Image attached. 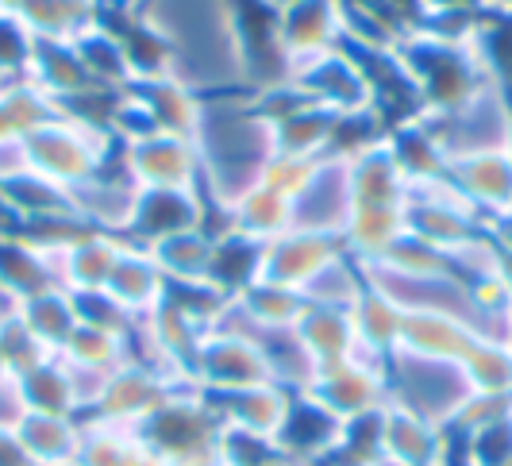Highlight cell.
Segmentation results:
<instances>
[{"mask_svg":"<svg viewBox=\"0 0 512 466\" xmlns=\"http://www.w3.org/2000/svg\"><path fill=\"white\" fill-rule=\"evenodd\" d=\"M66 197H70V208H74V216L85 228L124 239L131 228V216H135V205H139V185L124 174L120 147H116V162L108 158L93 178L70 185Z\"/></svg>","mask_w":512,"mask_h":466,"instance_id":"obj_11","label":"cell"},{"mask_svg":"<svg viewBox=\"0 0 512 466\" xmlns=\"http://www.w3.org/2000/svg\"><path fill=\"white\" fill-rule=\"evenodd\" d=\"M62 285L58 278V255L31 243L24 232H0V293L8 301H27L43 289Z\"/></svg>","mask_w":512,"mask_h":466,"instance_id":"obj_21","label":"cell"},{"mask_svg":"<svg viewBox=\"0 0 512 466\" xmlns=\"http://www.w3.org/2000/svg\"><path fill=\"white\" fill-rule=\"evenodd\" d=\"M131 93L147 104V112H151L158 131L193 139V131L201 124V108H205V97L197 89H189L178 78H151V81H135Z\"/></svg>","mask_w":512,"mask_h":466,"instance_id":"obj_28","label":"cell"},{"mask_svg":"<svg viewBox=\"0 0 512 466\" xmlns=\"http://www.w3.org/2000/svg\"><path fill=\"white\" fill-rule=\"evenodd\" d=\"M278 463H285L278 440L224 424V432H220V466H278Z\"/></svg>","mask_w":512,"mask_h":466,"instance_id":"obj_40","label":"cell"},{"mask_svg":"<svg viewBox=\"0 0 512 466\" xmlns=\"http://www.w3.org/2000/svg\"><path fill=\"white\" fill-rule=\"evenodd\" d=\"M366 289V278H362V266L351 255L335 259L332 266H324L312 282L301 289L305 305H320V309H355V301Z\"/></svg>","mask_w":512,"mask_h":466,"instance_id":"obj_37","label":"cell"},{"mask_svg":"<svg viewBox=\"0 0 512 466\" xmlns=\"http://www.w3.org/2000/svg\"><path fill=\"white\" fill-rule=\"evenodd\" d=\"M208 216H212V205L201 189H139V205L124 239L151 247L174 232L208 228Z\"/></svg>","mask_w":512,"mask_h":466,"instance_id":"obj_15","label":"cell"},{"mask_svg":"<svg viewBox=\"0 0 512 466\" xmlns=\"http://www.w3.org/2000/svg\"><path fill=\"white\" fill-rule=\"evenodd\" d=\"M74 47L81 54V62H85V70H89L93 85L112 89V93H128L131 85H135V66H131L128 43L104 16L89 31L77 35Z\"/></svg>","mask_w":512,"mask_h":466,"instance_id":"obj_27","label":"cell"},{"mask_svg":"<svg viewBox=\"0 0 512 466\" xmlns=\"http://www.w3.org/2000/svg\"><path fill=\"white\" fill-rule=\"evenodd\" d=\"M120 166L139 189H201V155L185 135H147L120 143Z\"/></svg>","mask_w":512,"mask_h":466,"instance_id":"obj_9","label":"cell"},{"mask_svg":"<svg viewBox=\"0 0 512 466\" xmlns=\"http://www.w3.org/2000/svg\"><path fill=\"white\" fill-rule=\"evenodd\" d=\"M70 4H81V8H101L104 0H70Z\"/></svg>","mask_w":512,"mask_h":466,"instance_id":"obj_47","label":"cell"},{"mask_svg":"<svg viewBox=\"0 0 512 466\" xmlns=\"http://www.w3.org/2000/svg\"><path fill=\"white\" fill-rule=\"evenodd\" d=\"M27 81L39 93H47L54 101V108L62 101H70V97H77V93H85V89H93V78H89L81 54H77L74 39H47V43L35 39Z\"/></svg>","mask_w":512,"mask_h":466,"instance_id":"obj_26","label":"cell"},{"mask_svg":"<svg viewBox=\"0 0 512 466\" xmlns=\"http://www.w3.org/2000/svg\"><path fill=\"white\" fill-rule=\"evenodd\" d=\"M124 466H166V463L154 455L151 447H143V443L135 440V447H131V455H128V463Z\"/></svg>","mask_w":512,"mask_h":466,"instance_id":"obj_44","label":"cell"},{"mask_svg":"<svg viewBox=\"0 0 512 466\" xmlns=\"http://www.w3.org/2000/svg\"><path fill=\"white\" fill-rule=\"evenodd\" d=\"M462 374L474 393L512 397V343L474 339V347L462 355Z\"/></svg>","mask_w":512,"mask_h":466,"instance_id":"obj_36","label":"cell"},{"mask_svg":"<svg viewBox=\"0 0 512 466\" xmlns=\"http://www.w3.org/2000/svg\"><path fill=\"white\" fill-rule=\"evenodd\" d=\"M120 235L108 232H85L81 239H74L62 255H58V278H62V289L70 293H93V289H104L112 266H116V255H120Z\"/></svg>","mask_w":512,"mask_h":466,"instance_id":"obj_30","label":"cell"},{"mask_svg":"<svg viewBox=\"0 0 512 466\" xmlns=\"http://www.w3.org/2000/svg\"><path fill=\"white\" fill-rule=\"evenodd\" d=\"M12 389L24 405V413H47V416H81V401H77L70 366L58 355L27 370L20 378H12Z\"/></svg>","mask_w":512,"mask_h":466,"instance_id":"obj_32","label":"cell"},{"mask_svg":"<svg viewBox=\"0 0 512 466\" xmlns=\"http://www.w3.org/2000/svg\"><path fill=\"white\" fill-rule=\"evenodd\" d=\"M74 466H77V463H74Z\"/></svg>","mask_w":512,"mask_h":466,"instance_id":"obj_51","label":"cell"},{"mask_svg":"<svg viewBox=\"0 0 512 466\" xmlns=\"http://www.w3.org/2000/svg\"><path fill=\"white\" fill-rule=\"evenodd\" d=\"M154 266L170 285H208V266L216 251V228H189L174 232L147 247Z\"/></svg>","mask_w":512,"mask_h":466,"instance_id":"obj_29","label":"cell"},{"mask_svg":"<svg viewBox=\"0 0 512 466\" xmlns=\"http://www.w3.org/2000/svg\"><path fill=\"white\" fill-rule=\"evenodd\" d=\"M27 170H31V158H27L24 135H4L0 139V185L16 182Z\"/></svg>","mask_w":512,"mask_h":466,"instance_id":"obj_42","label":"cell"},{"mask_svg":"<svg viewBox=\"0 0 512 466\" xmlns=\"http://www.w3.org/2000/svg\"><path fill=\"white\" fill-rule=\"evenodd\" d=\"M104 293L120 305V309L135 316V320H147L162 301H166V278L162 270L154 266L151 251L124 239L120 243V255H116V266L104 282Z\"/></svg>","mask_w":512,"mask_h":466,"instance_id":"obj_19","label":"cell"},{"mask_svg":"<svg viewBox=\"0 0 512 466\" xmlns=\"http://www.w3.org/2000/svg\"><path fill=\"white\" fill-rule=\"evenodd\" d=\"M193 143L201 155V193L216 216L243 201L278 158L274 120L258 104V93L205 97Z\"/></svg>","mask_w":512,"mask_h":466,"instance_id":"obj_1","label":"cell"},{"mask_svg":"<svg viewBox=\"0 0 512 466\" xmlns=\"http://www.w3.org/2000/svg\"><path fill=\"white\" fill-rule=\"evenodd\" d=\"M443 178L455 185V193L486 224L512 212V158L505 151L455 158V162L443 166Z\"/></svg>","mask_w":512,"mask_h":466,"instance_id":"obj_18","label":"cell"},{"mask_svg":"<svg viewBox=\"0 0 512 466\" xmlns=\"http://www.w3.org/2000/svg\"><path fill=\"white\" fill-rule=\"evenodd\" d=\"M24 0H0V16H16Z\"/></svg>","mask_w":512,"mask_h":466,"instance_id":"obj_45","label":"cell"},{"mask_svg":"<svg viewBox=\"0 0 512 466\" xmlns=\"http://www.w3.org/2000/svg\"><path fill=\"white\" fill-rule=\"evenodd\" d=\"M509 343H512V336H509Z\"/></svg>","mask_w":512,"mask_h":466,"instance_id":"obj_50","label":"cell"},{"mask_svg":"<svg viewBox=\"0 0 512 466\" xmlns=\"http://www.w3.org/2000/svg\"><path fill=\"white\" fill-rule=\"evenodd\" d=\"M189 382L201 393H231V389L266 386L274 382L266 355L247 332L235 328H208L193 359H189Z\"/></svg>","mask_w":512,"mask_h":466,"instance_id":"obj_7","label":"cell"},{"mask_svg":"<svg viewBox=\"0 0 512 466\" xmlns=\"http://www.w3.org/2000/svg\"><path fill=\"white\" fill-rule=\"evenodd\" d=\"M385 382H389V401L428 416L443 428L474 397V389H470L459 363L420 359V355H409V351H393L385 359Z\"/></svg>","mask_w":512,"mask_h":466,"instance_id":"obj_5","label":"cell"},{"mask_svg":"<svg viewBox=\"0 0 512 466\" xmlns=\"http://www.w3.org/2000/svg\"><path fill=\"white\" fill-rule=\"evenodd\" d=\"M505 155H509V158H512V139H509V151H505Z\"/></svg>","mask_w":512,"mask_h":466,"instance_id":"obj_48","label":"cell"},{"mask_svg":"<svg viewBox=\"0 0 512 466\" xmlns=\"http://www.w3.org/2000/svg\"><path fill=\"white\" fill-rule=\"evenodd\" d=\"M58 359L70 366H81V370H116V366L128 363V336L77 320L74 336L62 343Z\"/></svg>","mask_w":512,"mask_h":466,"instance_id":"obj_35","label":"cell"},{"mask_svg":"<svg viewBox=\"0 0 512 466\" xmlns=\"http://www.w3.org/2000/svg\"><path fill=\"white\" fill-rule=\"evenodd\" d=\"M378 443L389 466H451V432L397 401L378 413Z\"/></svg>","mask_w":512,"mask_h":466,"instance_id":"obj_13","label":"cell"},{"mask_svg":"<svg viewBox=\"0 0 512 466\" xmlns=\"http://www.w3.org/2000/svg\"><path fill=\"white\" fill-rule=\"evenodd\" d=\"M343 243L335 235H312V232H285L278 239H270L262 247V262H258L255 282L282 285L301 293L324 266H332L335 259H343Z\"/></svg>","mask_w":512,"mask_h":466,"instance_id":"obj_14","label":"cell"},{"mask_svg":"<svg viewBox=\"0 0 512 466\" xmlns=\"http://www.w3.org/2000/svg\"><path fill=\"white\" fill-rule=\"evenodd\" d=\"M12 432H16V440L35 466H74L77 455H81L85 420L81 416L24 413L12 424Z\"/></svg>","mask_w":512,"mask_h":466,"instance_id":"obj_25","label":"cell"},{"mask_svg":"<svg viewBox=\"0 0 512 466\" xmlns=\"http://www.w3.org/2000/svg\"><path fill=\"white\" fill-rule=\"evenodd\" d=\"M85 436H81V455L77 466H124L135 447V432L124 424H108L97 416H81Z\"/></svg>","mask_w":512,"mask_h":466,"instance_id":"obj_38","label":"cell"},{"mask_svg":"<svg viewBox=\"0 0 512 466\" xmlns=\"http://www.w3.org/2000/svg\"><path fill=\"white\" fill-rule=\"evenodd\" d=\"M470 324H462L447 312H405L401 320V339L397 351H409L420 359H439V363H462V355L474 347Z\"/></svg>","mask_w":512,"mask_h":466,"instance_id":"obj_24","label":"cell"},{"mask_svg":"<svg viewBox=\"0 0 512 466\" xmlns=\"http://www.w3.org/2000/svg\"><path fill=\"white\" fill-rule=\"evenodd\" d=\"M347 158H351V197H355V205H370V208L409 205L412 185L405 178L397 155H393V147H389V135Z\"/></svg>","mask_w":512,"mask_h":466,"instance_id":"obj_20","label":"cell"},{"mask_svg":"<svg viewBox=\"0 0 512 466\" xmlns=\"http://www.w3.org/2000/svg\"><path fill=\"white\" fill-rule=\"evenodd\" d=\"M24 143L31 170L43 174L47 182L62 185V189L93 178L120 147L112 139V131L89 128V124H81L74 116H62V112H54L51 120H43L35 131H27Z\"/></svg>","mask_w":512,"mask_h":466,"instance_id":"obj_4","label":"cell"},{"mask_svg":"<svg viewBox=\"0 0 512 466\" xmlns=\"http://www.w3.org/2000/svg\"><path fill=\"white\" fill-rule=\"evenodd\" d=\"M16 309H20L27 328L47 343V351H51V355H58V351H62V343L74 336L77 305H74V293H70V289H62V285H54V289H43V293L27 297V301H20Z\"/></svg>","mask_w":512,"mask_h":466,"instance_id":"obj_34","label":"cell"},{"mask_svg":"<svg viewBox=\"0 0 512 466\" xmlns=\"http://www.w3.org/2000/svg\"><path fill=\"white\" fill-rule=\"evenodd\" d=\"M351 158L332 151V155L316 158L308 170L305 185L293 197V232L312 235H343L351 220Z\"/></svg>","mask_w":512,"mask_h":466,"instance_id":"obj_8","label":"cell"},{"mask_svg":"<svg viewBox=\"0 0 512 466\" xmlns=\"http://www.w3.org/2000/svg\"><path fill=\"white\" fill-rule=\"evenodd\" d=\"M301 101L320 104L335 116H359L374 108V78L366 70L355 51L335 47V51L312 54L305 62L289 66V81H285Z\"/></svg>","mask_w":512,"mask_h":466,"instance_id":"obj_6","label":"cell"},{"mask_svg":"<svg viewBox=\"0 0 512 466\" xmlns=\"http://www.w3.org/2000/svg\"><path fill=\"white\" fill-rule=\"evenodd\" d=\"M31 54H35V35L16 16H0V74L27 81Z\"/></svg>","mask_w":512,"mask_h":466,"instance_id":"obj_41","label":"cell"},{"mask_svg":"<svg viewBox=\"0 0 512 466\" xmlns=\"http://www.w3.org/2000/svg\"><path fill=\"white\" fill-rule=\"evenodd\" d=\"M439 147L443 162L486 151H509L512 139V93L501 81L482 85L474 97L451 112H416L412 116Z\"/></svg>","mask_w":512,"mask_h":466,"instance_id":"obj_3","label":"cell"},{"mask_svg":"<svg viewBox=\"0 0 512 466\" xmlns=\"http://www.w3.org/2000/svg\"><path fill=\"white\" fill-rule=\"evenodd\" d=\"M181 389H193V382H189V378H178V374H166V370H154V366L124 363L108 378L101 401H97V409L89 416L108 420V424L135 428L139 420H147L151 413H158L170 397H178Z\"/></svg>","mask_w":512,"mask_h":466,"instance_id":"obj_10","label":"cell"},{"mask_svg":"<svg viewBox=\"0 0 512 466\" xmlns=\"http://www.w3.org/2000/svg\"><path fill=\"white\" fill-rule=\"evenodd\" d=\"M351 316H355V328H359V343L362 351H366V359L385 363L397 351L405 312L397 309L389 297H382L374 285H366L362 297L355 301V309H351Z\"/></svg>","mask_w":512,"mask_h":466,"instance_id":"obj_33","label":"cell"},{"mask_svg":"<svg viewBox=\"0 0 512 466\" xmlns=\"http://www.w3.org/2000/svg\"><path fill=\"white\" fill-rule=\"evenodd\" d=\"M409 232V220H405V208H370L355 205L351 208V220L339 235L343 251L355 262H378L389 255V247Z\"/></svg>","mask_w":512,"mask_h":466,"instance_id":"obj_31","label":"cell"},{"mask_svg":"<svg viewBox=\"0 0 512 466\" xmlns=\"http://www.w3.org/2000/svg\"><path fill=\"white\" fill-rule=\"evenodd\" d=\"M0 466H35L27 459V451L20 447L12 428H0Z\"/></svg>","mask_w":512,"mask_h":466,"instance_id":"obj_43","label":"cell"},{"mask_svg":"<svg viewBox=\"0 0 512 466\" xmlns=\"http://www.w3.org/2000/svg\"><path fill=\"white\" fill-rule=\"evenodd\" d=\"M12 386V374H8V366H4V359H0V389Z\"/></svg>","mask_w":512,"mask_h":466,"instance_id":"obj_46","label":"cell"},{"mask_svg":"<svg viewBox=\"0 0 512 466\" xmlns=\"http://www.w3.org/2000/svg\"><path fill=\"white\" fill-rule=\"evenodd\" d=\"M278 12V43L289 66L343 47V0H297Z\"/></svg>","mask_w":512,"mask_h":466,"instance_id":"obj_16","label":"cell"},{"mask_svg":"<svg viewBox=\"0 0 512 466\" xmlns=\"http://www.w3.org/2000/svg\"><path fill=\"white\" fill-rule=\"evenodd\" d=\"M297 336L312 355L316 370L335 363H351V359H366L359 343V328L351 309H320V305H305L301 320H297Z\"/></svg>","mask_w":512,"mask_h":466,"instance_id":"obj_23","label":"cell"},{"mask_svg":"<svg viewBox=\"0 0 512 466\" xmlns=\"http://www.w3.org/2000/svg\"><path fill=\"white\" fill-rule=\"evenodd\" d=\"M343 424L335 413H328L316 397H308L305 389H297L289 397V413L278 432V447L289 463L297 466H320L343 440Z\"/></svg>","mask_w":512,"mask_h":466,"instance_id":"obj_17","label":"cell"},{"mask_svg":"<svg viewBox=\"0 0 512 466\" xmlns=\"http://www.w3.org/2000/svg\"><path fill=\"white\" fill-rule=\"evenodd\" d=\"M316 397L328 413L339 420H359V416L378 413L389 401V382H385V363L374 359H351V363L320 366L316 378L305 389Z\"/></svg>","mask_w":512,"mask_h":466,"instance_id":"obj_12","label":"cell"},{"mask_svg":"<svg viewBox=\"0 0 512 466\" xmlns=\"http://www.w3.org/2000/svg\"><path fill=\"white\" fill-rule=\"evenodd\" d=\"M0 359H4L12 378H20V374L35 370V366L54 359V355L47 351V343L24 324L20 309H12L8 316H0Z\"/></svg>","mask_w":512,"mask_h":466,"instance_id":"obj_39","label":"cell"},{"mask_svg":"<svg viewBox=\"0 0 512 466\" xmlns=\"http://www.w3.org/2000/svg\"><path fill=\"white\" fill-rule=\"evenodd\" d=\"M135 440L166 466H220V416L201 389H181L158 413L139 420Z\"/></svg>","mask_w":512,"mask_h":466,"instance_id":"obj_2","label":"cell"},{"mask_svg":"<svg viewBox=\"0 0 512 466\" xmlns=\"http://www.w3.org/2000/svg\"><path fill=\"white\" fill-rule=\"evenodd\" d=\"M278 466H297V463H289V459H285V463H278Z\"/></svg>","mask_w":512,"mask_h":466,"instance_id":"obj_49","label":"cell"},{"mask_svg":"<svg viewBox=\"0 0 512 466\" xmlns=\"http://www.w3.org/2000/svg\"><path fill=\"white\" fill-rule=\"evenodd\" d=\"M208 405L216 409L220 424L231 428H247L258 436H270L278 440L289 413V397L293 389L278 386V382H266V386H247V389H231V393H205Z\"/></svg>","mask_w":512,"mask_h":466,"instance_id":"obj_22","label":"cell"}]
</instances>
